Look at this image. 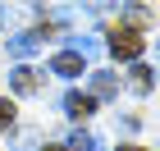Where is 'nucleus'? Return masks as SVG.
Here are the masks:
<instances>
[{"instance_id": "obj_1", "label": "nucleus", "mask_w": 160, "mask_h": 151, "mask_svg": "<svg viewBox=\"0 0 160 151\" xmlns=\"http://www.w3.org/2000/svg\"><path fill=\"white\" fill-rule=\"evenodd\" d=\"M110 50L119 55V60H137V55H142V37H137V28H114Z\"/></svg>"}, {"instance_id": "obj_2", "label": "nucleus", "mask_w": 160, "mask_h": 151, "mask_svg": "<svg viewBox=\"0 0 160 151\" xmlns=\"http://www.w3.org/2000/svg\"><path fill=\"white\" fill-rule=\"evenodd\" d=\"M50 73L78 78V73H82V55H78V50H60V55H50Z\"/></svg>"}, {"instance_id": "obj_3", "label": "nucleus", "mask_w": 160, "mask_h": 151, "mask_svg": "<svg viewBox=\"0 0 160 151\" xmlns=\"http://www.w3.org/2000/svg\"><path fill=\"white\" fill-rule=\"evenodd\" d=\"M37 46H41V32H14V37H9V55H14V60L37 55Z\"/></svg>"}, {"instance_id": "obj_4", "label": "nucleus", "mask_w": 160, "mask_h": 151, "mask_svg": "<svg viewBox=\"0 0 160 151\" xmlns=\"http://www.w3.org/2000/svg\"><path fill=\"white\" fill-rule=\"evenodd\" d=\"M64 110L73 114V119H87V114L96 110V96H92V92H69V96H64Z\"/></svg>"}, {"instance_id": "obj_5", "label": "nucleus", "mask_w": 160, "mask_h": 151, "mask_svg": "<svg viewBox=\"0 0 160 151\" xmlns=\"http://www.w3.org/2000/svg\"><path fill=\"white\" fill-rule=\"evenodd\" d=\"M9 83H14V92H37V87H41V73H32V69H14Z\"/></svg>"}, {"instance_id": "obj_6", "label": "nucleus", "mask_w": 160, "mask_h": 151, "mask_svg": "<svg viewBox=\"0 0 160 151\" xmlns=\"http://www.w3.org/2000/svg\"><path fill=\"white\" fill-rule=\"evenodd\" d=\"M114 87H119V83H114V73H105V69H96V73H92V96H114Z\"/></svg>"}, {"instance_id": "obj_7", "label": "nucleus", "mask_w": 160, "mask_h": 151, "mask_svg": "<svg viewBox=\"0 0 160 151\" xmlns=\"http://www.w3.org/2000/svg\"><path fill=\"white\" fill-rule=\"evenodd\" d=\"M128 78H133V92H151V69H147V64H133Z\"/></svg>"}, {"instance_id": "obj_8", "label": "nucleus", "mask_w": 160, "mask_h": 151, "mask_svg": "<svg viewBox=\"0 0 160 151\" xmlns=\"http://www.w3.org/2000/svg\"><path fill=\"white\" fill-rule=\"evenodd\" d=\"M69 151H101V142L92 138V133H73V142H69Z\"/></svg>"}, {"instance_id": "obj_9", "label": "nucleus", "mask_w": 160, "mask_h": 151, "mask_svg": "<svg viewBox=\"0 0 160 151\" xmlns=\"http://www.w3.org/2000/svg\"><path fill=\"white\" fill-rule=\"evenodd\" d=\"M73 46H78V55H96V50H101V37H78Z\"/></svg>"}, {"instance_id": "obj_10", "label": "nucleus", "mask_w": 160, "mask_h": 151, "mask_svg": "<svg viewBox=\"0 0 160 151\" xmlns=\"http://www.w3.org/2000/svg\"><path fill=\"white\" fill-rule=\"evenodd\" d=\"M14 124V105H9V101H0V128H9Z\"/></svg>"}, {"instance_id": "obj_11", "label": "nucleus", "mask_w": 160, "mask_h": 151, "mask_svg": "<svg viewBox=\"0 0 160 151\" xmlns=\"http://www.w3.org/2000/svg\"><path fill=\"white\" fill-rule=\"evenodd\" d=\"M128 23H133V28H137V23H147V9H142V5H133V9H128Z\"/></svg>"}, {"instance_id": "obj_12", "label": "nucleus", "mask_w": 160, "mask_h": 151, "mask_svg": "<svg viewBox=\"0 0 160 151\" xmlns=\"http://www.w3.org/2000/svg\"><path fill=\"white\" fill-rule=\"evenodd\" d=\"M41 151H69V147H41Z\"/></svg>"}, {"instance_id": "obj_13", "label": "nucleus", "mask_w": 160, "mask_h": 151, "mask_svg": "<svg viewBox=\"0 0 160 151\" xmlns=\"http://www.w3.org/2000/svg\"><path fill=\"white\" fill-rule=\"evenodd\" d=\"M119 151H142V147H119Z\"/></svg>"}]
</instances>
